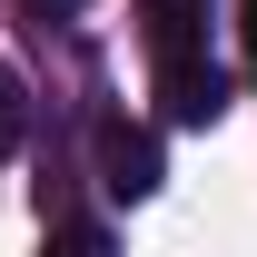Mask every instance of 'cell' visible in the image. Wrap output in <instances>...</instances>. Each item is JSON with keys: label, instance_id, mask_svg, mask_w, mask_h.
Here are the masks:
<instances>
[{"label": "cell", "instance_id": "1", "mask_svg": "<svg viewBox=\"0 0 257 257\" xmlns=\"http://www.w3.org/2000/svg\"><path fill=\"white\" fill-rule=\"evenodd\" d=\"M159 109H168L178 128H208V119L227 109V69L208 60L198 40H188V50H159Z\"/></svg>", "mask_w": 257, "mask_h": 257}, {"label": "cell", "instance_id": "2", "mask_svg": "<svg viewBox=\"0 0 257 257\" xmlns=\"http://www.w3.org/2000/svg\"><path fill=\"white\" fill-rule=\"evenodd\" d=\"M89 149H99V188H109V198L139 208V198L159 188V139H149V128H128V119L99 109V119H89Z\"/></svg>", "mask_w": 257, "mask_h": 257}, {"label": "cell", "instance_id": "5", "mask_svg": "<svg viewBox=\"0 0 257 257\" xmlns=\"http://www.w3.org/2000/svg\"><path fill=\"white\" fill-rule=\"evenodd\" d=\"M247 60H257V0H247Z\"/></svg>", "mask_w": 257, "mask_h": 257}, {"label": "cell", "instance_id": "3", "mask_svg": "<svg viewBox=\"0 0 257 257\" xmlns=\"http://www.w3.org/2000/svg\"><path fill=\"white\" fill-rule=\"evenodd\" d=\"M20 128H30V109H20V79H10V69H0V159H10V149H20Z\"/></svg>", "mask_w": 257, "mask_h": 257}, {"label": "cell", "instance_id": "4", "mask_svg": "<svg viewBox=\"0 0 257 257\" xmlns=\"http://www.w3.org/2000/svg\"><path fill=\"white\" fill-rule=\"evenodd\" d=\"M69 10H89V0H30V20L50 30V20H69Z\"/></svg>", "mask_w": 257, "mask_h": 257}]
</instances>
